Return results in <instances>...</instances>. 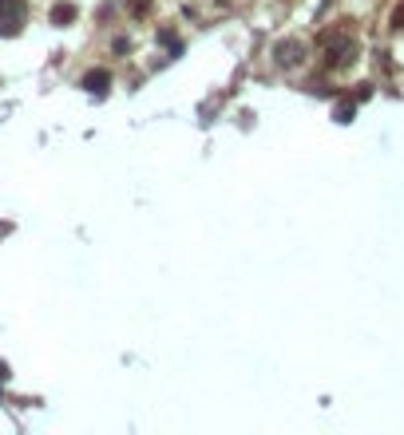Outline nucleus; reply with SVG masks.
<instances>
[{
  "mask_svg": "<svg viewBox=\"0 0 404 435\" xmlns=\"http://www.w3.org/2000/svg\"><path fill=\"white\" fill-rule=\"evenodd\" d=\"M24 20H28L24 0H0V32H20Z\"/></svg>",
  "mask_w": 404,
  "mask_h": 435,
  "instance_id": "obj_1",
  "label": "nucleus"
},
{
  "mask_svg": "<svg viewBox=\"0 0 404 435\" xmlns=\"http://www.w3.org/2000/svg\"><path fill=\"white\" fill-rule=\"evenodd\" d=\"M107 84H111V75H107V72H91V75L84 79V87L91 91V96H103V91H107Z\"/></svg>",
  "mask_w": 404,
  "mask_h": 435,
  "instance_id": "obj_2",
  "label": "nucleus"
},
{
  "mask_svg": "<svg viewBox=\"0 0 404 435\" xmlns=\"http://www.w3.org/2000/svg\"><path fill=\"white\" fill-rule=\"evenodd\" d=\"M72 20H75L72 4H56V8H52V24H72Z\"/></svg>",
  "mask_w": 404,
  "mask_h": 435,
  "instance_id": "obj_3",
  "label": "nucleus"
},
{
  "mask_svg": "<svg viewBox=\"0 0 404 435\" xmlns=\"http://www.w3.org/2000/svg\"><path fill=\"white\" fill-rule=\"evenodd\" d=\"M278 60L285 63V68H294L301 56H297V44H278Z\"/></svg>",
  "mask_w": 404,
  "mask_h": 435,
  "instance_id": "obj_4",
  "label": "nucleus"
},
{
  "mask_svg": "<svg viewBox=\"0 0 404 435\" xmlns=\"http://www.w3.org/2000/svg\"><path fill=\"white\" fill-rule=\"evenodd\" d=\"M353 119V103H341V107H337V123H349Z\"/></svg>",
  "mask_w": 404,
  "mask_h": 435,
  "instance_id": "obj_5",
  "label": "nucleus"
},
{
  "mask_svg": "<svg viewBox=\"0 0 404 435\" xmlns=\"http://www.w3.org/2000/svg\"><path fill=\"white\" fill-rule=\"evenodd\" d=\"M392 28H404V4H396V13H392Z\"/></svg>",
  "mask_w": 404,
  "mask_h": 435,
  "instance_id": "obj_6",
  "label": "nucleus"
},
{
  "mask_svg": "<svg viewBox=\"0 0 404 435\" xmlns=\"http://www.w3.org/2000/svg\"><path fill=\"white\" fill-rule=\"evenodd\" d=\"M4 376H8V368H4V364H0V380H4Z\"/></svg>",
  "mask_w": 404,
  "mask_h": 435,
  "instance_id": "obj_7",
  "label": "nucleus"
}]
</instances>
